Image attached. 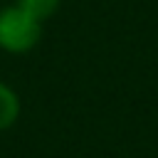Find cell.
<instances>
[{
	"instance_id": "6da1fadb",
	"label": "cell",
	"mask_w": 158,
	"mask_h": 158,
	"mask_svg": "<svg viewBox=\"0 0 158 158\" xmlns=\"http://www.w3.org/2000/svg\"><path fill=\"white\" fill-rule=\"evenodd\" d=\"M40 40V17L22 5L0 12V44L10 52H27Z\"/></svg>"
},
{
	"instance_id": "7a4b0ae2",
	"label": "cell",
	"mask_w": 158,
	"mask_h": 158,
	"mask_svg": "<svg viewBox=\"0 0 158 158\" xmlns=\"http://www.w3.org/2000/svg\"><path fill=\"white\" fill-rule=\"evenodd\" d=\"M15 116H17V99L5 84H0V131L7 128L15 121Z\"/></svg>"
},
{
	"instance_id": "3957f363",
	"label": "cell",
	"mask_w": 158,
	"mask_h": 158,
	"mask_svg": "<svg viewBox=\"0 0 158 158\" xmlns=\"http://www.w3.org/2000/svg\"><path fill=\"white\" fill-rule=\"evenodd\" d=\"M59 0H20V5L25 10H30L35 17H47L54 7H57Z\"/></svg>"
}]
</instances>
